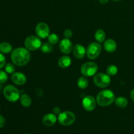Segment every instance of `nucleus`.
Here are the masks:
<instances>
[{
    "mask_svg": "<svg viewBox=\"0 0 134 134\" xmlns=\"http://www.w3.org/2000/svg\"><path fill=\"white\" fill-rule=\"evenodd\" d=\"M25 47L30 51H34L41 48L42 44L40 38L35 35L27 37L24 41Z\"/></svg>",
    "mask_w": 134,
    "mask_h": 134,
    "instance_id": "nucleus-4",
    "label": "nucleus"
},
{
    "mask_svg": "<svg viewBox=\"0 0 134 134\" xmlns=\"http://www.w3.org/2000/svg\"><path fill=\"white\" fill-rule=\"evenodd\" d=\"M98 70V66L96 63L88 62H86L81 66V74L84 77H92L96 74Z\"/></svg>",
    "mask_w": 134,
    "mask_h": 134,
    "instance_id": "nucleus-5",
    "label": "nucleus"
},
{
    "mask_svg": "<svg viewBox=\"0 0 134 134\" xmlns=\"http://www.w3.org/2000/svg\"><path fill=\"white\" fill-rule=\"evenodd\" d=\"M73 47L74 46L73 43L69 40V39H66V38L62 39L59 44V48L60 51L65 54L71 53V51H73Z\"/></svg>",
    "mask_w": 134,
    "mask_h": 134,
    "instance_id": "nucleus-11",
    "label": "nucleus"
},
{
    "mask_svg": "<svg viewBox=\"0 0 134 134\" xmlns=\"http://www.w3.org/2000/svg\"><path fill=\"white\" fill-rule=\"evenodd\" d=\"M109 0H99V3H100L101 4H106V3H107L109 2Z\"/></svg>",
    "mask_w": 134,
    "mask_h": 134,
    "instance_id": "nucleus-32",
    "label": "nucleus"
},
{
    "mask_svg": "<svg viewBox=\"0 0 134 134\" xmlns=\"http://www.w3.org/2000/svg\"><path fill=\"white\" fill-rule=\"evenodd\" d=\"M93 81H94V84L98 87L101 88L107 87L111 83L110 76L103 73H99L96 74L94 75Z\"/></svg>",
    "mask_w": 134,
    "mask_h": 134,
    "instance_id": "nucleus-7",
    "label": "nucleus"
},
{
    "mask_svg": "<svg viewBox=\"0 0 134 134\" xmlns=\"http://www.w3.org/2000/svg\"><path fill=\"white\" fill-rule=\"evenodd\" d=\"M73 35V32H72L71 30L70 29H67L64 31V37L66 39H70L71 37Z\"/></svg>",
    "mask_w": 134,
    "mask_h": 134,
    "instance_id": "nucleus-28",
    "label": "nucleus"
},
{
    "mask_svg": "<svg viewBox=\"0 0 134 134\" xmlns=\"http://www.w3.org/2000/svg\"><path fill=\"white\" fill-rule=\"evenodd\" d=\"M102 46L99 43H91L86 48V56L90 60L96 59L102 52Z\"/></svg>",
    "mask_w": 134,
    "mask_h": 134,
    "instance_id": "nucleus-8",
    "label": "nucleus"
},
{
    "mask_svg": "<svg viewBox=\"0 0 134 134\" xmlns=\"http://www.w3.org/2000/svg\"><path fill=\"white\" fill-rule=\"evenodd\" d=\"M113 1H120V0H113Z\"/></svg>",
    "mask_w": 134,
    "mask_h": 134,
    "instance_id": "nucleus-33",
    "label": "nucleus"
},
{
    "mask_svg": "<svg viewBox=\"0 0 134 134\" xmlns=\"http://www.w3.org/2000/svg\"><path fill=\"white\" fill-rule=\"evenodd\" d=\"M20 103L23 107H28L31 104V99L27 94H22L20 98Z\"/></svg>",
    "mask_w": 134,
    "mask_h": 134,
    "instance_id": "nucleus-18",
    "label": "nucleus"
},
{
    "mask_svg": "<svg viewBox=\"0 0 134 134\" xmlns=\"http://www.w3.org/2000/svg\"><path fill=\"white\" fill-rule=\"evenodd\" d=\"M13 51V47L11 44L7 42H3L0 44V51L2 53L9 54Z\"/></svg>",
    "mask_w": 134,
    "mask_h": 134,
    "instance_id": "nucleus-19",
    "label": "nucleus"
},
{
    "mask_svg": "<svg viewBox=\"0 0 134 134\" xmlns=\"http://www.w3.org/2000/svg\"><path fill=\"white\" fill-rule=\"evenodd\" d=\"M71 64V59L68 56H63L59 59L58 65L61 68L65 69L69 67Z\"/></svg>",
    "mask_w": 134,
    "mask_h": 134,
    "instance_id": "nucleus-16",
    "label": "nucleus"
},
{
    "mask_svg": "<svg viewBox=\"0 0 134 134\" xmlns=\"http://www.w3.org/2000/svg\"><path fill=\"white\" fill-rule=\"evenodd\" d=\"M73 53L76 58L82 59L86 54V50L82 44H77L73 47Z\"/></svg>",
    "mask_w": 134,
    "mask_h": 134,
    "instance_id": "nucleus-13",
    "label": "nucleus"
},
{
    "mask_svg": "<svg viewBox=\"0 0 134 134\" xmlns=\"http://www.w3.org/2000/svg\"><path fill=\"white\" fill-rule=\"evenodd\" d=\"M75 115L71 111H64L61 113L58 117V120L60 124L65 126L73 124L75 121Z\"/></svg>",
    "mask_w": 134,
    "mask_h": 134,
    "instance_id": "nucleus-6",
    "label": "nucleus"
},
{
    "mask_svg": "<svg viewBox=\"0 0 134 134\" xmlns=\"http://www.w3.org/2000/svg\"><path fill=\"white\" fill-rule=\"evenodd\" d=\"M48 43H50L51 44H52V45L53 44H57L59 42V37L56 34H50L49 36L48 37Z\"/></svg>",
    "mask_w": 134,
    "mask_h": 134,
    "instance_id": "nucleus-24",
    "label": "nucleus"
},
{
    "mask_svg": "<svg viewBox=\"0 0 134 134\" xmlns=\"http://www.w3.org/2000/svg\"><path fill=\"white\" fill-rule=\"evenodd\" d=\"M130 97H131V99L133 100V102H134V89H133V90L131 91Z\"/></svg>",
    "mask_w": 134,
    "mask_h": 134,
    "instance_id": "nucleus-31",
    "label": "nucleus"
},
{
    "mask_svg": "<svg viewBox=\"0 0 134 134\" xmlns=\"http://www.w3.org/2000/svg\"><path fill=\"white\" fill-rule=\"evenodd\" d=\"M1 83H0V89L1 88H2V86H1Z\"/></svg>",
    "mask_w": 134,
    "mask_h": 134,
    "instance_id": "nucleus-34",
    "label": "nucleus"
},
{
    "mask_svg": "<svg viewBox=\"0 0 134 134\" xmlns=\"http://www.w3.org/2000/svg\"><path fill=\"white\" fill-rule=\"evenodd\" d=\"M8 76L6 72L0 70V83L3 84L7 81Z\"/></svg>",
    "mask_w": 134,
    "mask_h": 134,
    "instance_id": "nucleus-26",
    "label": "nucleus"
},
{
    "mask_svg": "<svg viewBox=\"0 0 134 134\" xmlns=\"http://www.w3.org/2000/svg\"><path fill=\"white\" fill-rule=\"evenodd\" d=\"M35 33L39 38L46 39L50 35V28L48 24L44 22H40L35 27Z\"/></svg>",
    "mask_w": 134,
    "mask_h": 134,
    "instance_id": "nucleus-9",
    "label": "nucleus"
},
{
    "mask_svg": "<svg viewBox=\"0 0 134 134\" xmlns=\"http://www.w3.org/2000/svg\"><path fill=\"white\" fill-rule=\"evenodd\" d=\"M5 70L7 73L13 74L15 72V67H14V65L13 64L9 63V64H6L5 65Z\"/></svg>",
    "mask_w": 134,
    "mask_h": 134,
    "instance_id": "nucleus-25",
    "label": "nucleus"
},
{
    "mask_svg": "<svg viewBox=\"0 0 134 134\" xmlns=\"http://www.w3.org/2000/svg\"><path fill=\"white\" fill-rule=\"evenodd\" d=\"M77 86L81 89H86L88 86V81L86 77H81L77 81Z\"/></svg>",
    "mask_w": 134,
    "mask_h": 134,
    "instance_id": "nucleus-21",
    "label": "nucleus"
},
{
    "mask_svg": "<svg viewBox=\"0 0 134 134\" xmlns=\"http://www.w3.org/2000/svg\"><path fill=\"white\" fill-rule=\"evenodd\" d=\"M11 79L13 82L17 85H24L27 81L26 76L20 72H14L12 75Z\"/></svg>",
    "mask_w": 134,
    "mask_h": 134,
    "instance_id": "nucleus-12",
    "label": "nucleus"
},
{
    "mask_svg": "<svg viewBox=\"0 0 134 134\" xmlns=\"http://www.w3.org/2000/svg\"><path fill=\"white\" fill-rule=\"evenodd\" d=\"M25 134H27V133H25Z\"/></svg>",
    "mask_w": 134,
    "mask_h": 134,
    "instance_id": "nucleus-35",
    "label": "nucleus"
},
{
    "mask_svg": "<svg viewBox=\"0 0 134 134\" xmlns=\"http://www.w3.org/2000/svg\"><path fill=\"white\" fill-rule=\"evenodd\" d=\"M11 60L17 66H24L27 64L31 59L30 51L26 48H16L12 51Z\"/></svg>",
    "mask_w": 134,
    "mask_h": 134,
    "instance_id": "nucleus-1",
    "label": "nucleus"
},
{
    "mask_svg": "<svg viewBox=\"0 0 134 134\" xmlns=\"http://www.w3.org/2000/svg\"><path fill=\"white\" fill-rule=\"evenodd\" d=\"M57 121V117L54 114L48 113L43 118V123L46 126H52Z\"/></svg>",
    "mask_w": 134,
    "mask_h": 134,
    "instance_id": "nucleus-14",
    "label": "nucleus"
},
{
    "mask_svg": "<svg viewBox=\"0 0 134 134\" xmlns=\"http://www.w3.org/2000/svg\"><path fill=\"white\" fill-rule=\"evenodd\" d=\"M115 104L117 107H120V108H124L128 105V99L124 97H118V98H115Z\"/></svg>",
    "mask_w": 134,
    "mask_h": 134,
    "instance_id": "nucleus-20",
    "label": "nucleus"
},
{
    "mask_svg": "<svg viewBox=\"0 0 134 134\" xmlns=\"http://www.w3.org/2000/svg\"><path fill=\"white\" fill-rule=\"evenodd\" d=\"M95 39L98 43H103L105 39V33L102 29H98L95 33Z\"/></svg>",
    "mask_w": 134,
    "mask_h": 134,
    "instance_id": "nucleus-17",
    "label": "nucleus"
},
{
    "mask_svg": "<svg viewBox=\"0 0 134 134\" xmlns=\"http://www.w3.org/2000/svg\"><path fill=\"white\" fill-rule=\"evenodd\" d=\"M6 64V59L3 54L0 53V69L3 68Z\"/></svg>",
    "mask_w": 134,
    "mask_h": 134,
    "instance_id": "nucleus-27",
    "label": "nucleus"
},
{
    "mask_svg": "<svg viewBox=\"0 0 134 134\" xmlns=\"http://www.w3.org/2000/svg\"><path fill=\"white\" fill-rule=\"evenodd\" d=\"M53 113L55 115H59L61 113V111H60V109L59 107H54L53 109Z\"/></svg>",
    "mask_w": 134,
    "mask_h": 134,
    "instance_id": "nucleus-30",
    "label": "nucleus"
},
{
    "mask_svg": "<svg viewBox=\"0 0 134 134\" xmlns=\"http://www.w3.org/2000/svg\"><path fill=\"white\" fill-rule=\"evenodd\" d=\"M3 95L6 99L13 103L17 102L20 99L19 90L13 85H7L4 88Z\"/></svg>",
    "mask_w": 134,
    "mask_h": 134,
    "instance_id": "nucleus-3",
    "label": "nucleus"
},
{
    "mask_svg": "<svg viewBox=\"0 0 134 134\" xmlns=\"http://www.w3.org/2000/svg\"><path fill=\"white\" fill-rule=\"evenodd\" d=\"M5 124V119L2 115H0V128H3Z\"/></svg>",
    "mask_w": 134,
    "mask_h": 134,
    "instance_id": "nucleus-29",
    "label": "nucleus"
},
{
    "mask_svg": "<svg viewBox=\"0 0 134 134\" xmlns=\"http://www.w3.org/2000/svg\"><path fill=\"white\" fill-rule=\"evenodd\" d=\"M96 99L92 96H87L82 101L83 108L87 111H92L96 107Z\"/></svg>",
    "mask_w": 134,
    "mask_h": 134,
    "instance_id": "nucleus-10",
    "label": "nucleus"
},
{
    "mask_svg": "<svg viewBox=\"0 0 134 134\" xmlns=\"http://www.w3.org/2000/svg\"><path fill=\"white\" fill-rule=\"evenodd\" d=\"M115 95L110 90H103L97 95L96 102L99 106L107 107L115 102Z\"/></svg>",
    "mask_w": 134,
    "mask_h": 134,
    "instance_id": "nucleus-2",
    "label": "nucleus"
},
{
    "mask_svg": "<svg viewBox=\"0 0 134 134\" xmlns=\"http://www.w3.org/2000/svg\"><path fill=\"white\" fill-rule=\"evenodd\" d=\"M103 47H104L105 51L107 52L113 53V52H114L116 50L117 45H116V43L115 42V40L109 39L105 41Z\"/></svg>",
    "mask_w": 134,
    "mask_h": 134,
    "instance_id": "nucleus-15",
    "label": "nucleus"
},
{
    "mask_svg": "<svg viewBox=\"0 0 134 134\" xmlns=\"http://www.w3.org/2000/svg\"><path fill=\"white\" fill-rule=\"evenodd\" d=\"M106 72L109 76H114L117 73L118 68L115 65H110L107 67Z\"/></svg>",
    "mask_w": 134,
    "mask_h": 134,
    "instance_id": "nucleus-23",
    "label": "nucleus"
},
{
    "mask_svg": "<svg viewBox=\"0 0 134 134\" xmlns=\"http://www.w3.org/2000/svg\"><path fill=\"white\" fill-rule=\"evenodd\" d=\"M40 48L43 53H50L53 51V46L50 43H44L42 44Z\"/></svg>",
    "mask_w": 134,
    "mask_h": 134,
    "instance_id": "nucleus-22",
    "label": "nucleus"
}]
</instances>
